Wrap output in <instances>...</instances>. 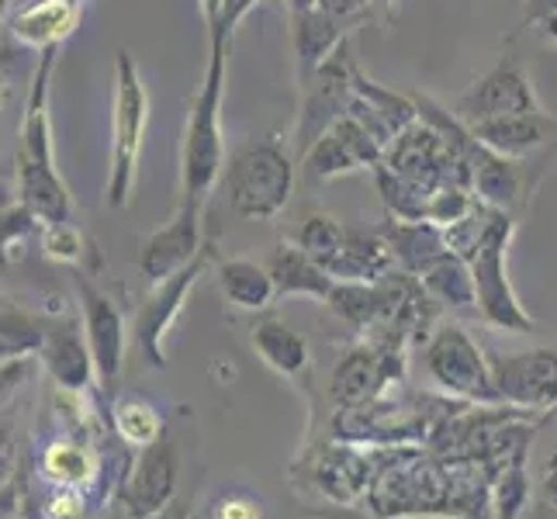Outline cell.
I'll use <instances>...</instances> for the list:
<instances>
[{"mask_svg": "<svg viewBox=\"0 0 557 519\" xmlns=\"http://www.w3.org/2000/svg\"><path fill=\"white\" fill-rule=\"evenodd\" d=\"M228 28L222 17L208 22L211 35V52H208V73L205 84L195 98L184 132V152H181V166H184V205H201L208 198V190L215 187L219 173H222V128H219V111H222V70H225V42H228Z\"/></svg>", "mask_w": 557, "mask_h": 519, "instance_id": "cell-1", "label": "cell"}, {"mask_svg": "<svg viewBox=\"0 0 557 519\" xmlns=\"http://www.w3.org/2000/svg\"><path fill=\"white\" fill-rule=\"evenodd\" d=\"M55 60V46L42 52V63L35 73V87L28 98V114L22 125V143H17V187H22V201L28 211L42 215L49 222L70 219V195L60 173L52 170V132H49V73Z\"/></svg>", "mask_w": 557, "mask_h": 519, "instance_id": "cell-2", "label": "cell"}, {"mask_svg": "<svg viewBox=\"0 0 557 519\" xmlns=\"http://www.w3.org/2000/svg\"><path fill=\"white\" fill-rule=\"evenodd\" d=\"M295 190V166L277 139L246 143L225 170V195L243 219H274Z\"/></svg>", "mask_w": 557, "mask_h": 519, "instance_id": "cell-3", "label": "cell"}, {"mask_svg": "<svg viewBox=\"0 0 557 519\" xmlns=\"http://www.w3.org/2000/svg\"><path fill=\"white\" fill-rule=\"evenodd\" d=\"M149 122V94L139 81V70L132 55L119 52V87H114V149H111V181H108V205L122 208L128 190L136 184L139 149Z\"/></svg>", "mask_w": 557, "mask_h": 519, "instance_id": "cell-4", "label": "cell"}, {"mask_svg": "<svg viewBox=\"0 0 557 519\" xmlns=\"http://www.w3.org/2000/svg\"><path fill=\"white\" fill-rule=\"evenodd\" d=\"M520 111H541V108H536L533 87L527 81L523 66L516 63L512 55H506V60L492 66L468 94H460L457 122L474 125V122L503 119V114H520Z\"/></svg>", "mask_w": 557, "mask_h": 519, "instance_id": "cell-5", "label": "cell"}, {"mask_svg": "<svg viewBox=\"0 0 557 519\" xmlns=\"http://www.w3.org/2000/svg\"><path fill=\"white\" fill-rule=\"evenodd\" d=\"M377 160H381V143L354 119V114H343V119L325 128L315 139V146H309V152H305V177L319 184V181L339 177V173H350L360 166H374Z\"/></svg>", "mask_w": 557, "mask_h": 519, "instance_id": "cell-6", "label": "cell"}, {"mask_svg": "<svg viewBox=\"0 0 557 519\" xmlns=\"http://www.w3.org/2000/svg\"><path fill=\"white\" fill-rule=\"evenodd\" d=\"M509 219L503 215H492V222L482 228V236L474 243V284H478V295L485 301V312L503 322V325H520L527 330V319L520 312V305L512 301L509 295V284L503 277V249L509 239Z\"/></svg>", "mask_w": 557, "mask_h": 519, "instance_id": "cell-7", "label": "cell"}, {"mask_svg": "<svg viewBox=\"0 0 557 519\" xmlns=\"http://www.w3.org/2000/svg\"><path fill=\"white\" fill-rule=\"evenodd\" d=\"M468 128L485 149L498 152V157H506V160H520L544 146H557V122L541 111L503 114V119H485Z\"/></svg>", "mask_w": 557, "mask_h": 519, "instance_id": "cell-8", "label": "cell"}, {"mask_svg": "<svg viewBox=\"0 0 557 519\" xmlns=\"http://www.w3.org/2000/svg\"><path fill=\"white\" fill-rule=\"evenodd\" d=\"M198 205H184L177 222H170L160 233H152L143 246V271L152 281H163L166 274L181 271V267L195 257L198 249Z\"/></svg>", "mask_w": 557, "mask_h": 519, "instance_id": "cell-9", "label": "cell"}, {"mask_svg": "<svg viewBox=\"0 0 557 519\" xmlns=\"http://www.w3.org/2000/svg\"><path fill=\"white\" fill-rule=\"evenodd\" d=\"M81 17V0H35V4L14 11L11 32L22 38L25 46L52 49L60 38H66Z\"/></svg>", "mask_w": 557, "mask_h": 519, "instance_id": "cell-10", "label": "cell"}, {"mask_svg": "<svg viewBox=\"0 0 557 519\" xmlns=\"http://www.w3.org/2000/svg\"><path fill=\"white\" fill-rule=\"evenodd\" d=\"M343 22L333 17L330 11H295L292 14V28H295V52H298V63H301V76L309 81V70L315 76V70L325 63V55H333L339 49V38H343Z\"/></svg>", "mask_w": 557, "mask_h": 519, "instance_id": "cell-11", "label": "cell"}, {"mask_svg": "<svg viewBox=\"0 0 557 519\" xmlns=\"http://www.w3.org/2000/svg\"><path fill=\"white\" fill-rule=\"evenodd\" d=\"M271 277L277 284V292H312V295H330V277L325 267L309 257L305 249L281 246L271 257Z\"/></svg>", "mask_w": 557, "mask_h": 519, "instance_id": "cell-12", "label": "cell"}, {"mask_svg": "<svg viewBox=\"0 0 557 519\" xmlns=\"http://www.w3.org/2000/svg\"><path fill=\"white\" fill-rule=\"evenodd\" d=\"M354 90H357V98L392 128V136H401L406 128H412L419 104H409L406 98H398V94H392V90H381L377 84H371L368 76L357 73V70H354Z\"/></svg>", "mask_w": 557, "mask_h": 519, "instance_id": "cell-13", "label": "cell"}, {"mask_svg": "<svg viewBox=\"0 0 557 519\" xmlns=\"http://www.w3.org/2000/svg\"><path fill=\"white\" fill-rule=\"evenodd\" d=\"M381 263H384V246L374 236H363V233H347V239H343L336 254L330 260H322L325 271L347 274V277L371 274Z\"/></svg>", "mask_w": 557, "mask_h": 519, "instance_id": "cell-14", "label": "cell"}, {"mask_svg": "<svg viewBox=\"0 0 557 519\" xmlns=\"http://www.w3.org/2000/svg\"><path fill=\"white\" fill-rule=\"evenodd\" d=\"M271 284H274V277L263 274L257 263L233 260V263L222 267V287H225V295L233 298L236 305H246V309H257V305H263L267 295H271Z\"/></svg>", "mask_w": 557, "mask_h": 519, "instance_id": "cell-15", "label": "cell"}, {"mask_svg": "<svg viewBox=\"0 0 557 519\" xmlns=\"http://www.w3.org/2000/svg\"><path fill=\"white\" fill-rule=\"evenodd\" d=\"M42 468L52 482L73 489V485H87L94 478V457L76 444H52L42 457Z\"/></svg>", "mask_w": 557, "mask_h": 519, "instance_id": "cell-16", "label": "cell"}, {"mask_svg": "<svg viewBox=\"0 0 557 519\" xmlns=\"http://www.w3.org/2000/svg\"><path fill=\"white\" fill-rule=\"evenodd\" d=\"M343 239H347V233H343V225L333 222V219H325V215L305 219L301 233H298L301 249H305L309 257H315L319 263H322V260H330V257L336 254V249L343 246Z\"/></svg>", "mask_w": 557, "mask_h": 519, "instance_id": "cell-17", "label": "cell"}, {"mask_svg": "<svg viewBox=\"0 0 557 519\" xmlns=\"http://www.w3.org/2000/svg\"><path fill=\"white\" fill-rule=\"evenodd\" d=\"M388 239L395 246L398 257H406V263L422 267L430 263V257L436 254V233L426 225H388Z\"/></svg>", "mask_w": 557, "mask_h": 519, "instance_id": "cell-18", "label": "cell"}, {"mask_svg": "<svg viewBox=\"0 0 557 519\" xmlns=\"http://www.w3.org/2000/svg\"><path fill=\"white\" fill-rule=\"evenodd\" d=\"M114 422H119L122 440L132 447H146L160 433V416L149 406H143V401H125V406L119 409V416H114Z\"/></svg>", "mask_w": 557, "mask_h": 519, "instance_id": "cell-19", "label": "cell"}, {"mask_svg": "<svg viewBox=\"0 0 557 519\" xmlns=\"http://www.w3.org/2000/svg\"><path fill=\"white\" fill-rule=\"evenodd\" d=\"M260 350L271 357V363H277V368H284V371H295L305 357L298 336H292L277 322H267L260 330Z\"/></svg>", "mask_w": 557, "mask_h": 519, "instance_id": "cell-20", "label": "cell"}, {"mask_svg": "<svg viewBox=\"0 0 557 519\" xmlns=\"http://www.w3.org/2000/svg\"><path fill=\"white\" fill-rule=\"evenodd\" d=\"M46 249L55 260H73V257H81V236H76V228L70 222H49Z\"/></svg>", "mask_w": 557, "mask_h": 519, "instance_id": "cell-21", "label": "cell"}, {"mask_svg": "<svg viewBox=\"0 0 557 519\" xmlns=\"http://www.w3.org/2000/svg\"><path fill=\"white\" fill-rule=\"evenodd\" d=\"M215 519H260V506L253 503V498H225V503L215 509Z\"/></svg>", "mask_w": 557, "mask_h": 519, "instance_id": "cell-22", "label": "cell"}, {"mask_svg": "<svg viewBox=\"0 0 557 519\" xmlns=\"http://www.w3.org/2000/svg\"><path fill=\"white\" fill-rule=\"evenodd\" d=\"M76 512H81V498H76V492H60L49 503V519H73Z\"/></svg>", "mask_w": 557, "mask_h": 519, "instance_id": "cell-23", "label": "cell"}, {"mask_svg": "<svg viewBox=\"0 0 557 519\" xmlns=\"http://www.w3.org/2000/svg\"><path fill=\"white\" fill-rule=\"evenodd\" d=\"M322 11H330L333 17H339V22H347L350 14H357L363 8V0H319Z\"/></svg>", "mask_w": 557, "mask_h": 519, "instance_id": "cell-24", "label": "cell"}, {"mask_svg": "<svg viewBox=\"0 0 557 519\" xmlns=\"http://www.w3.org/2000/svg\"><path fill=\"white\" fill-rule=\"evenodd\" d=\"M287 8H292V14H295V11H315V8H319V0H287Z\"/></svg>", "mask_w": 557, "mask_h": 519, "instance_id": "cell-25", "label": "cell"}, {"mask_svg": "<svg viewBox=\"0 0 557 519\" xmlns=\"http://www.w3.org/2000/svg\"><path fill=\"white\" fill-rule=\"evenodd\" d=\"M547 32H550L554 38H557V11H554V14L547 17Z\"/></svg>", "mask_w": 557, "mask_h": 519, "instance_id": "cell-26", "label": "cell"}]
</instances>
